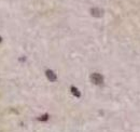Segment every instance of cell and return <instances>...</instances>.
<instances>
[{
    "label": "cell",
    "instance_id": "cell-1",
    "mask_svg": "<svg viewBox=\"0 0 140 132\" xmlns=\"http://www.w3.org/2000/svg\"><path fill=\"white\" fill-rule=\"evenodd\" d=\"M91 80L92 82L95 83V84H102L104 83V77L101 76L100 74H97V73H94L91 75Z\"/></svg>",
    "mask_w": 140,
    "mask_h": 132
},
{
    "label": "cell",
    "instance_id": "cell-2",
    "mask_svg": "<svg viewBox=\"0 0 140 132\" xmlns=\"http://www.w3.org/2000/svg\"><path fill=\"white\" fill-rule=\"evenodd\" d=\"M91 14L94 17H100L104 15V10L99 9V8H93V9H91Z\"/></svg>",
    "mask_w": 140,
    "mask_h": 132
},
{
    "label": "cell",
    "instance_id": "cell-3",
    "mask_svg": "<svg viewBox=\"0 0 140 132\" xmlns=\"http://www.w3.org/2000/svg\"><path fill=\"white\" fill-rule=\"evenodd\" d=\"M45 75H46L47 79H49L50 81H52V82L56 81L57 77H56V75H55V73H54L53 71H51V69H47V71H45Z\"/></svg>",
    "mask_w": 140,
    "mask_h": 132
},
{
    "label": "cell",
    "instance_id": "cell-4",
    "mask_svg": "<svg viewBox=\"0 0 140 132\" xmlns=\"http://www.w3.org/2000/svg\"><path fill=\"white\" fill-rule=\"evenodd\" d=\"M70 90H71V93L73 94L74 96H77V98H80V96H81V93H80V91L76 88V87H71Z\"/></svg>",
    "mask_w": 140,
    "mask_h": 132
},
{
    "label": "cell",
    "instance_id": "cell-5",
    "mask_svg": "<svg viewBox=\"0 0 140 132\" xmlns=\"http://www.w3.org/2000/svg\"><path fill=\"white\" fill-rule=\"evenodd\" d=\"M47 119H49V115H47V114H44V115H42V116L39 117L38 120L39 121H46Z\"/></svg>",
    "mask_w": 140,
    "mask_h": 132
},
{
    "label": "cell",
    "instance_id": "cell-6",
    "mask_svg": "<svg viewBox=\"0 0 140 132\" xmlns=\"http://www.w3.org/2000/svg\"><path fill=\"white\" fill-rule=\"evenodd\" d=\"M1 40H2V39H1V37H0V42H1Z\"/></svg>",
    "mask_w": 140,
    "mask_h": 132
}]
</instances>
